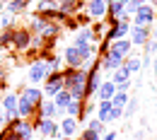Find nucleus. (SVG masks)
<instances>
[{
  "label": "nucleus",
  "instance_id": "1",
  "mask_svg": "<svg viewBox=\"0 0 157 140\" xmlns=\"http://www.w3.org/2000/svg\"><path fill=\"white\" fill-rule=\"evenodd\" d=\"M32 123H34V131L39 135H46V138H58L60 135V128H58V123H56V119H39L36 116Z\"/></svg>",
  "mask_w": 157,
  "mask_h": 140
},
{
  "label": "nucleus",
  "instance_id": "2",
  "mask_svg": "<svg viewBox=\"0 0 157 140\" xmlns=\"http://www.w3.org/2000/svg\"><path fill=\"white\" fill-rule=\"evenodd\" d=\"M48 63L44 58H39V60H34L32 65H29V82L32 85H39V82H44L46 78H48Z\"/></svg>",
  "mask_w": 157,
  "mask_h": 140
},
{
  "label": "nucleus",
  "instance_id": "3",
  "mask_svg": "<svg viewBox=\"0 0 157 140\" xmlns=\"http://www.w3.org/2000/svg\"><path fill=\"white\" fill-rule=\"evenodd\" d=\"M32 46V34H29V29H12V48H17V51H27Z\"/></svg>",
  "mask_w": 157,
  "mask_h": 140
},
{
  "label": "nucleus",
  "instance_id": "4",
  "mask_svg": "<svg viewBox=\"0 0 157 140\" xmlns=\"http://www.w3.org/2000/svg\"><path fill=\"white\" fill-rule=\"evenodd\" d=\"M10 126H12V128L20 133V138H22V140H32V138H34V133H36V131H34V123H32L29 119L10 121Z\"/></svg>",
  "mask_w": 157,
  "mask_h": 140
},
{
  "label": "nucleus",
  "instance_id": "5",
  "mask_svg": "<svg viewBox=\"0 0 157 140\" xmlns=\"http://www.w3.org/2000/svg\"><path fill=\"white\" fill-rule=\"evenodd\" d=\"M136 24H143V27L155 24V7L152 5H140L136 10Z\"/></svg>",
  "mask_w": 157,
  "mask_h": 140
},
{
  "label": "nucleus",
  "instance_id": "6",
  "mask_svg": "<svg viewBox=\"0 0 157 140\" xmlns=\"http://www.w3.org/2000/svg\"><path fill=\"white\" fill-rule=\"evenodd\" d=\"M123 65V56L114 51V48H109L106 53H104V58H101V68H106V70H118Z\"/></svg>",
  "mask_w": 157,
  "mask_h": 140
},
{
  "label": "nucleus",
  "instance_id": "7",
  "mask_svg": "<svg viewBox=\"0 0 157 140\" xmlns=\"http://www.w3.org/2000/svg\"><path fill=\"white\" fill-rule=\"evenodd\" d=\"M131 44H136V46H143L147 36H150V29L147 27H143V24H131Z\"/></svg>",
  "mask_w": 157,
  "mask_h": 140
},
{
  "label": "nucleus",
  "instance_id": "8",
  "mask_svg": "<svg viewBox=\"0 0 157 140\" xmlns=\"http://www.w3.org/2000/svg\"><path fill=\"white\" fill-rule=\"evenodd\" d=\"M106 7H109L106 0H87V12H90V17H94V20L106 17Z\"/></svg>",
  "mask_w": 157,
  "mask_h": 140
},
{
  "label": "nucleus",
  "instance_id": "9",
  "mask_svg": "<svg viewBox=\"0 0 157 140\" xmlns=\"http://www.w3.org/2000/svg\"><path fill=\"white\" fill-rule=\"evenodd\" d=\"M60 128V135L63 138H75V133H78V119H73V116H63L58 123Z\"/></svg>",
  "mask_w": 157,
  "mask_h": 140
},
{
  "label": "nucleus",
  "instance_id": "10",
  "mask_svg": "<svg viewBox=\"0 0 157 140\" xmlns=\"http://www.w3.org/2000/svg\"><path fill=\"white\" fill-rule=\"evenodd\" d=\"M17 111H20V119H32L36 114V106L22 94V97H17Z\"/></svg>",
  "mask_w": 157,
  "mask_h": 140
},
{
  "label": "nucleus",
  "instance_id": "11",
  "mask_svg": "<svg viewBox=\"0 0 157 140\" xmlns=\"http://www.w3.org/2000/svg\"><path fill=\"white\" fill-rule=\"evenodd\" d=\"M34 116H39V119H56V104H53V99H44L36 106Z\"/></svg>",
  "mask_w": 157,
  "mask_h": 140
},
{
  "label": "nucleus",
  "instance_id": "12",
  "mask_svg": "<svg viewBox=\"0 0 157 140\" xmlns=\"http://www.w3.org/2000/svg\"><path fill=\"white\" fill-rule=\"evenodd\" d=\"M63 58H65V63H68V68H82V63H85L75 46H68L65 53H63Z\"/></svg>",
  "mask_w": 157,
  "mask_h": 140
},
{
  "label": "nucleus",
  "instance_id": "13",
  "mask_svg": "<svg viewBox=\"0 0 157 140\" xmlns=\"http://www.w3.org/2000/svg\"><path fill=\"white\" fill-rule=\"evenodd\" d=\"M116 94V85L109 80V82H101L99 85V89H97V99L99 101H111V97Z\"/></svg>",
  "mask_w": 157,
  "mask_h": 140
},
{
  "label": "nucleus",
  "instance_id": "14",
  "mask_svg": "<svg viewBox=\"0 0 157 140\" xmlns=\"http://www.w3.org/2000/svg\"><path fill=\"white\" fill-rule=\"evenodd\" d=\"M22 94H24V97H27V99L32 101V104H34V106H39L41 101H44V92H41L39 87H27V89H24V92H22Z\"/></svg>",
  "mask_w": 157,
  "mask_h": 140
},
{
  "label": "nucleus",
  "instance_id": "15",
  "mask_svg": "<svg viewBox=\"0 0 157 140\" xmlns=\"http://www.w3.org/2000/svg\"><path fill=\"white\" fill-rule=\"evenodd\" d=\"M80 114H82V101L70 99V104L65 106V116H73V119H78V123H80Z\"/></svg>",
  "mask_w": 157,
  "mask_h": 140
},
{
  "label": "nucleus",
  "instance_id": "16",
  "mask_svg": "<svg viewBox=\"0 0 157 140\" xmlns=\"http://www.w3.org/2000/svg\"><path fill=\"white\" fill-rule=\"evenodd\" d=\"M131 46H133L131 39H116V41H111V48L118 51L121 56H128V53H131Z\"/></svg>",
  "mask_w": 157,
  "mask_h": 140
},
{
  "label": "nucleus",
  "instance_id": "17",
  "mask_svg": "<svg viewBox=\"0 0 157 140\" xmlns=\"http://www.w3.org/2000/svg\"><path fill=\"white\" fill-rule=\"evenodd\" d=\"M70 99H73V97H70V92H68V89H60L58 94L53 97V104H56V109H65V106L70 104Z\"/></svg>",
  "mask_w": 157,
  "mask_h": 140
},
{
  "label": "nucleus",
  "instance_id": "18",
  "mask_svg": "<svg viewBox=\"0 0 157 140\" xmlns=\"http://www.w3.org/2000/svg\"><path fill=\"white\" fill-rule=\"evenodd\" d=\"M60 89H63V80H58V82H44V94L51 97V99L58 94Z\"/></svg>",
  "mask_w": 157,
  "mask_h": 140
},
{
  "label": "nucleus",
  "instance_id": "19",
  "mask_svg": "<svg viewBox=\"0 0 157 140\" xmlns=\"http://www.w3.org/2000/svg\"><path fill=\"white\" fill-rule=\"evenodd\" d=\"M123 68L133 75V73H138V70L143 68V63H140V58H138V56H131V58H123Z\"/></svg>",
  "mask_w": 157,
  "mask_h": 140
},
{
  "label": "nucleus",
  "instance_id": "20",
  "mask_svg": "<svg viewBox=\"0 0 157 140\" xmlns=\"http://www.w3.org/2000/svg\"><path fill=\"white\" fill-rule=\"evenodd\" d=\"M111 101H99V109H97V116L101 123H106V119H109V111H111Z\"/></svg>",
  "mask_w": 157,
  "mask_h": 140
},
{
  "label": "nucleus",
  "instance_id": "21",
  "mask_svg": "<svg viewBox=\"0 0 157 140\" xmlns=\"http://www.w3.org/2000/svg\"><path fill=\"white\" fill-rule=\"evenodd\" d=\"M27 5H29V0H10V2H7V10H10L12 15H17V12H22Z\"/></svg>",
  "mask_w": 157,
  "mask_h": 140
},
{
  "label": "nucleus",
  "instance_id": "22",
  "mask_svg": "<svg viewBox=\"0 0 157 140\" xmlns=\"http://www.w3.org/2000/svg\"><path fill=\"white\" fill-rule=\"evenodd\" d=\"M0 140H22V138H20V133H17L12 126H5L2 133H0Z\"/></svg>",
  "mask_w": 157,
  "mask_h": 140
},
{
  "label": "nucleus",
  "instance_id": "23",
  "mask_svg": "<svg viewBox=\"0 0 157 140\" xmlns=\"http://www.w3.org/2000/svg\"><path fill=\"white\" fill-rule=\"evenodd\" d=\"M128 78H131V73H128V70L121 65L118 70H114V78H111V82H114V85H118V82H126Z\"/></svg>",
  "mask_w": 157,
  "mask_h": 140
},
{
  "label": "nucleus",
  "instance_id": "24",
  "mask_svg": "<svg viewBox=\"0 0 157 140\" xmlns=\"http://www.w3.org/2000/svg\"><path fill=\"white\" fill-rule=\"evenodd\" d=\"M128 99H131V97H128L126 92H116V94L111 97V104H114V106H121V109H123V106L128 104Z\"/></svg>",
  "mask_w": 157,
  "mask_h": 140
},
{
  "label": "nucleus",
  "instance_id": "25",
  "mask_svg": "<svg viewBox=\"0 0 157 140\" xmlns=\"http://www.w3.org/2000/svg\"><path fill=\"white\" fill-rule=\"evenodd\" d=\"M136 111H138V101L136 99H128V104L123 106V116H126V119H131Z\"/></svg>",
  "mask_w": 157,
  "mask_h": 140
},
{
  "label": "nucleus",
  "instance_id": "26",
  "mask_svg": "<svg viewBox=\"0 0 157 140\" xmlns=\"http://www.w3.org/2000/svg\"><path fill=\"white\" fill-rule=\"evenodd\" d=\"M82 140H101V133H97V131H92V128H87L82 135H80Z\"/></svg>",
  "mask_w": 157,
  "mask_h": 140
},
{
  "label": "nucleus",
  "instance_id": "27",
  "mask_svg": "<svg viewBox=\"0 0 157 140\" xmlns=\"http://www.w3.org/2000/svg\"><path fill=\"white\" fill-rule=\"evenodd\" d=\"M143 46H145V56H152V53H155V51H157V41H155V39L145 41Z\"/></svg>",
  "mask_w": 157,
  "mask_h": 140
},
{
  "label": "nucleus",
  "instance_id": "28",
  "mask_svg": "<svg viewBox=\"0 0 157 140\" xmlns=\"http://www.w3.org/2000/svg\"><path fill=\"white\" fill-rule=\"evenodd\" d=\"M87 128H92V131H97V133H104V123L99 119H92L90 123H87Z\"/></svg>",
  "mask_w": 157,
  "mask_h": 140
},
{
  "label": "nucleus",
  "instance_id": "29",
  "mask_svg": "<svg viewBox=\"0 0 157 140\" xmlns=\"http://www.w3.org/2000/svg\"><path fill=\"white\" fill-rule=\"evenodd\" d=\"M12 22H15L12 12H10V15H2V17H0V27H2V29H7V27H12Z\"/></svg>",
  "mask_w": 157,
  "mask_h": 140
},
{
  "label": "nucleus",
  "instance_id": "30",
  "mask_svg": "<svg viewBox=\"0 0 157 140\" xmlns=\"http://www.w3.org/2000/svg\"><path fill=\"white\" fill-rule=\"evenodd\" d=\"M90 20H92L90 15H78V17H75V22H78V24H82V27H87V24H90Z\"/></svg>",
  "mask_w": 157,
  "mask_h": 140
},
{
  "label": "nucleus",
  "instance_id": "31",
  "mask_svg": "<svg viewBox=\"0 0 157 140\" xmlns=\"http://www.w3.org/2000/svg\"><path fill=\"white\" fill-rule=\"evenodd\" d=\"M128 87H131V80H126V82H118V85H116V92H126Z\"/></svg>",
  "mask_w": 157,
  "mask_h": 140
},
{
  "label": "nucleus",
  "instance_id": "32",
  "mask_svg": "<svg viewBox=\"0 0 157 140\" xmlns=\"http://www.w3.org/2000/svg\"><path fill=\"white\" fill-rule=\"evenodd\" d=\"M7 123V111L2 109V104H0V126H5Z\"/></svg>",
  "mask_w": 157,
  "mask_h": 140
},
{
  "label": "nucleus",
  "instance_id": "33",
  "mask_svg": "<svg viewBox=\"0 0 157 140\" xmlns=\"http://www.w3.org/2000/svg\"><path fill=\"white\" fill-rule=\"evenodd\" d=\"M101 140H116V131H109V133H101Z\"/></svg>",
  "mask_w": 157,
  "mask_h": 140
},
{
  "label": "nucleus",
  "instance_id": "34",
  "mask_svg": "<svg viewBox=\"0 0 157 140\" xmlns=\"http://www.w3.org/2000/svg\"><path fill=\"white\" fill-rule=\"evenodd\" d=\"M152 73L157 75V51H155V60H152Z\"/></svg>",
  "mask_w": 157,
  "mask_h": 140
},
{
  "label": "nucleus",
  "instance_id": "35",
  "mask_svg": "<svg viewBox=\"0 0 157 140\" xmlns=\"http://www.w3.org/2000/svg\"><path fill=\"white\" fill-rule=\"evenodd\" d=\"M131 2H133V5H138V7H140V5H145L147 0H131Z\"/></svg>",
  "mask_w": 157,
  "mask_h": 140
},
{
  "label": "nucleus",
  "instance_id": "36",
  "mask_svg": "<svg viewBox=\"0 0 157 140\" xmlns=\"http://www.w3.org/2000/svg\"><path fill=\"white\" fill-rule=\"evenodd\" d=\"M152 39L157 41V20H155V29H152Z\"/></svg>",
  "mask_w": 157,
  "mask_h": 140
},
{
  "label": "nucleus",
  "instance_id": "37",
  "mask_svg": "<svg viewBox=\"0 0 157 140\" xmlns=\"http://www.w3.org/2000/svg\"><path fill=\"white\" fill-rule=\"evenodd\" d=\"M147 2H152V5H155V7H157V0H147Z\"/></svg>",
  "mask_w": 157,
  "mask_h": 140
},
{
  "label": "nucleus",
  "instance_id": "38",
  "mask_svg": "<svg viewBox=\"0 0 157 140\" xmlns=\"http://www.w3.org/2000/svg\"><path fill=\"white\" fill-rule=\"evenodd\" d=\"M0 10H2V0H0Z\"/></svg>",
  "mask_w": 157,
  "mask_h": 140
},
{
  "label": "nucleus",
  "instance_id": "39",
  "mask_svg": "<svg viewBox=\"0 0 157 140\" xmlns=\"http://www.w3.org/2000/svg\"><path fill=\"white\" fill-rule=\"evenodd\" d=\"M0 80H2V73H0Z\"/></svg>",
  "mask_w": 157,
  "mask_h": 140
},
{
  "label": "nucleus",
  "instance_id": "40",
  "mask_svg": "<svg viewBox=\"0 0 157 140\" xmlns=\"http://www.w3.org/2000/svg\"><path fill=\"white\" fill-rule=\"evenodd\" d=\"M51 140H58V138H51Z\"/></svg>",
  "mask_w": 157,
  "mask_h": 140
},
{
  "label": "nucleus",
  "instance_id": "41",
  "mask_svg": "<svg viewBox=\"0 0 157 140\" xmlns=\"http://www.w3.org/2000/svg\"><path fill=\"white\" fill-rule=\"evenodd\" d=\"M106 2H111V0H106Z\"/></svg>",
  "mask_w": 157,
  "mask_h": 140
},
{
  "label": "nucleus",
  "instance_id": "42",
  "mask_svg": "<svg viewBox=\"0 0 157 140\" xmlns=\"http://www.w3.org/2000/svg\"><path fill=\"white\" fill-rule=\"evenodd\" d=\"M32 140H36V138H32Z\"/></svg>",
  "mask_w": 157,
  "mask_h": 140
}]
</instances>
